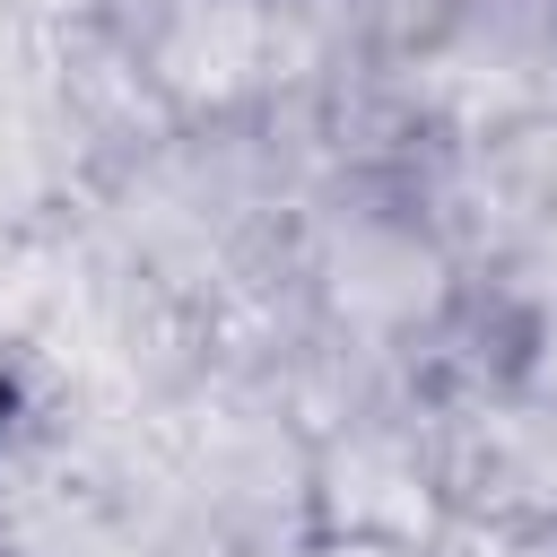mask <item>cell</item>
Wrapping results in <instances>:
<instances>
[{"mask_svg": "<svg viewBox=\"0 0 557 557\" xmlns=\"http://www.w3.org/2000/svg\"><path fill=\"white\" fill-rule=\"evenodd\" d=\"M270 0H183L148 52L157 87L174 104H235L252 78H270Z\"/></svg>", "mask_w": 557, "mask_h": 557, "instance_id": "1", "label": "cell"}, {"mask_svg": "<svg viewBox=\"0 0 557 557\" xmlns=\"http://www.w3.org/2000/svg\"><path fill=\"white\" fill-rule=\"evenodd\" d=\"M444 296V261L435 244H418L409 226H348L331 244V305L357 322V331H409L418 313H435Z\"/></svg>", "mask_w": 557, "mask_h": 557, "instance_id": "2", "label": "cell"}, {"mask_svg": "<svg viewBox=\"0 0 557 557\" xmlns=\"http://www.w3.org/2000/svg\"><path fill=\"white\" fill-rule=\"evenodd\" d=\"M331 479H339L331 505H339V522H348L357 540H418L426 513H435L426 470H418L409 453H392V444H348Z\"/></svg>", "mask_w": 557, "mask_h": 557, "instance_id": "3", "label": "cell"}, {"mask_svg": "<svg viewBox=\"0 0 557 557\" xmlns=\"http://www.w3.org/2000/svg\"><path fill=\"white\" fill-rule=\"evenodd\" d=\"M479 470H487V487H496L505 505H522V513H557V400L531 392L522 409L487 418V435H479Z\"/></svg>", "mask_w": 557, "mask_h": 557, "instance_id": "4", "label": "cell"}]
</instances>
